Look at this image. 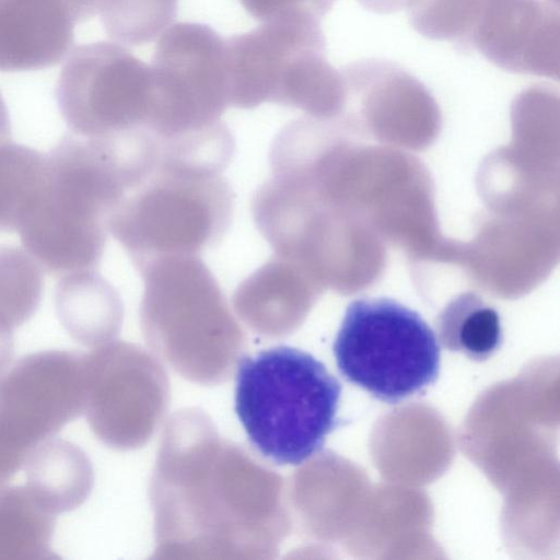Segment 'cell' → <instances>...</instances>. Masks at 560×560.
<instances>
[{"mask_svg":"<svg viewBox=\"0 0 560 560\" xmlns=\"http://www.w3.org/2000/svg\"><path fill=\"white\" fill-rule=\"evenodd\" d=\"M308 48H326L319 20L292 14L264 22L225 39L230 105L254 108L272 103L289 61Z\"/></svg>","mask_w":560,"mask_h":560,"instance_id":"9","label":"cell"},{"mask_svg":"<svg viewBox=\"0 0 560 560\" xmlns=\"http://www.w3.org/2000/svg\"><path fill=\"white\" fill-rule=\"evenodd\" d=\"M341 384L312 354L277 346L244 357L234 408L248 441L277 465L317 454L338 424Z\"/></svg>","mask_w":560,"mask_h":560,"instance_id":"2","label":"cell"},{"mask_svg":"<svg viewBox=\"0 0 560 560\" xmlns=\"http://www.w3.org/2000/svg\"><path fill=\"white\" fill-rule=\"evenodd\" d=\"M84 360L48 350L21 358L0 381V469L14 476L33 450L82 410Z\"/></svg>","mask_w":560,"mask_h":560,"instance_id":"7","label":"cell"},{"mask_svg":"<svg viewBox=\"0 0 560 560\" xmlns=\"http://www.w3.org/2000/svg\"><path fill=\"white\" fill-rule=\"evenodd\" d=\"M332 352L340 374L388 404L423 392L440 373L441 349L413 310L387 298L352 301Z\"/></svg>","mask_w":560,"mask_h":560,"instance_id":"4","label":"cell"},{"mask_svg":"<svg viewBox=\"0 0 560 560\" xmlns=\"http://www.w3.org/2000/svg\"><path fill=\"white\" fill-rule=\"evenodd\" d=\"M102 24L114 40L141 46L175 20L178 0H97Z\"/></svg>","mask_w":560,"mask_h":560,"instance_id":"17","label":"cell"},{"mask_svg":"<svg viewBox=\"0 0 560 560\" xmlns=\"http://www.w3.org/2000/svg\"><path fill=\"white\" fill-rule=\"evenodd\" d=\"M11 140V124L7 105L0 93V144Z\"/></svg>","mask_w":560,"mask_h":560,"instance_id":"22","label":"cell"},{"mask_svg":"<svg viewBox=\"0 0 560 560\" xmlns=\"http://www.w3.org/2000/svg\"><path fill=\"white\" fill-rule=\"evenodd\" d=\"M482 0H413L409 22L420 35L470 51V39Z\"/></svg>","mask_w":560,"mask_h":560,"instance_id":"18","label":"cell"},{"mask_svg":"<svg viewBox=\"0 0 560 560\" xmlns=\"http://www.w3.org/2000/svg\"><path fill=\"white\" fill-rule=\"evenodd\" d=\"M129 187L109 145L73 133L47 155V179L19 228L21 241L49 273L96 270L108 220Z\"/></svg>","mask_w":560,"mask_h":560,"instance_id":"1","label":"cell"},{"mask_svg":"<svg viewBox=\"0 0 560 560\" xmlns=\"http://www.w3.org/2000/svg\"><path fill=\"white\" fill-rule=\"evenodd\" d=\"M151 71L148 131L160 151L222 125L230 106L223 39L209 25L182 22L159 39Z\"/></svg>","mask_w":560,"mask_h":560,"instance_id":"5","label":"cell"},{"mask_svg":"<svg viewBox=\"0 0 560 560\" xmlns=\"http://www.w3.org/2000/svg\"><path fill=\"white\" fill-rule=\"evenodd\" d=\"M232 189L222 172L160 161L129 188L108 230L135 267L166 255H199L228 231Z\"/></svg>","mask_w":560,"mask_h":560,"instance_id":"3","label":"cell"},{"mask_svg":"<svg viewBox=\"0 0 560 560\" xmlns=\"http://www.w3.org/2000/svg\"><path fill=\"white\" fill-rule=\"evenodd\" d=\"M54 304L65 330L83 345L105 339L120 314L117 291L96 270L63 275L56 285Z\"/></svg>","mask_w":560,"mask_h":560,"instance_id":"12","label":"cell"},{"mask_svg":"<svg viewBox=\"0 0 560 560\" xmlns=\"http://www.w3.org/2000/svg\"><path fill=\"white\" fill-rule=\"evenodd\" d=\"M559 13L542 0H482L470 39L497 67L558 78Z\"/></svg>","mask_w":560,"mask_h":560,"instance_id":"8","label":"cell"},{"mask_svg":"<svg viewBox=\"0 0 560 560\" xmlns=\"http://www.w3.org/2000/svg\"><path fill=\"white\" fill-rule=\"evenodd\" d=\"M14 352L13 328L0 322V381L8 372Z\"/></svg>","mask_w":560,"mask_h":560,"instance_id":"20","label":"cell"},{"mask_svg":"<svg viewBox=\"0 0 560 560\" xmlns=\"http://www.w3.org/2000/svg\"><path fill=\"white\" fill-rule=\"evenodd\" d=\"M47 179V155L10 141L0 144V232L18 231Z\"/></svg>","mask_w":560,"mask_h":560,"instance_id":"15","label":"cell"},{"mask_svg":"<svg viewBox=\"0 0 560 560\" xmlns=\"http://www.w3.org/2000/svg\"><path fill=\"white\" fill-rule=\"evenodd\" d=\"M43 288V271L33 256L0 245V322L11 328L27 322L40 304Z\"/></svg>","mask_w":560,"mask_h":560,"instance_id":"16","label":"cell"},{"mask_svg":"<svg viewBox=\"0 0 560 560\" xmlns=\"http://www.w3.org/2000/svg\"><path fill=\"white\" fill-rule=\"evenodd\" d=\"M254 19L268 22L292 14H306L320 20L335 0H238Z\"/></svg>","mask_w":560,"mask_h":560,"instance_id":"19","label":"cell"},{"mask_svg":"<svg viewBox=\"0 0 560 560\" xmlns=\"http://www.w3.org/2000/svg\"><path fill=\"white\" fill-rule=\"evenodd\" d=\"M97 0H0V71L57 65L73 43L77 23L90 19Z\"/></svg>","mask_w":560,"mask_h":560,"instance_id":"10","label":"cell"},{"mask_svg":"<svg viewBox=\"0 0 560 560\" xmlns=\"http://www.w3.org/2000/svg\"><path fill=\"white\" fill-rule=\"evenodd\" d=\"M438 341L447 350L485 361L503 339L500 315L472 292L453 299L435 320Z\"/></svg>","mask_w":560,"mask_h":560,"instance_id":"14","label":"cell"},{"mask_svg":"<svg viewBox=\"0 0 560 560\" xmlns=\"http://www.w3.org/2000/svg\"><path fill=\"white\" fill-rule=\"evenodd\" d=\"M52 513L26 486L0 489V560L58 559Z\"/></svg>","mask_w":560,"mask_h":560,"instance_id":"13","label":"cell"},{"mask_svg":"<svg viewBox=\"0 0 560 560\" xmlns=\"http://www.w3.org/2000/svg\"><path fill=\"white\" fill-rule=\"evenodd\" d=\"M26 487L56 515L80 506L92 486L83 451L63 439L37 445L25 462Z\"/></svg>","mask_w":560,"mask_h":560,"instance_id":"11","label":"cell"},{"mask_svg":"<svg viewBox=\"0 0 560 560\" xmlns=\"http://www.w3.org/2000/svg\"><path fill=\"white\" fill-rule=\"evenodd\" d=\"M56 98L75 136L107 140L149 133L150 66L114 43L78 46L61 69Z\"/></svg>","mask_w":560,"mask_h":560,"instance_id":"6","label":"cell"},{"mask_svg":"<svg viewBox=\"0 0 560 560\" xmlns=\"http://www.w3.org/2000/svg\"><path fill=\"white\" fill-rule=\"evenodd\" d=\"M366 10L390 14L407 9L413 0H357Z\"/></svg>","mask_w":560,"mask_h":560,"instance_id":"21","label":"cell"}]
</instances>
